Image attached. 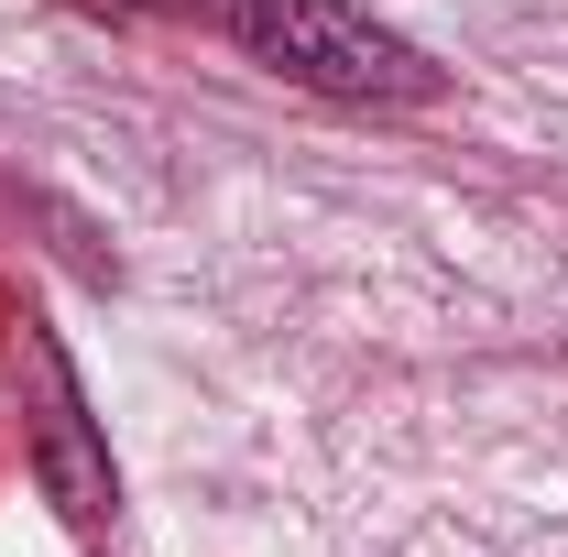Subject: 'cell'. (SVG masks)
I'll return each mask as SVG.
<instances>
[{
  "mask_svg": "<svg viewBox=\"0 0 568 557\" xmlns=\"http://www.w3.org/2000/svg\"><path fill=\"white\" fill-rule=\"evenodd\" d=\"M230 33H241L252 67L295 77V88H317V99H351V110H426V99L448 88L394 22H372L351 0H241Z\"/></svg>",
  "mask_w": 568,
  "mask_h": 557,
  "instance_id": "cell-1",
  "label": "cell"
},
{
  "mask_svg": "<svg viewBox=\"0 0 568 557\" xmlns=\"http://www.w3.org/2000/svg\"><path fill=\"white\" fill-rule=\"evenodd\" d=\"M99 11H142V0H99Z\"/></svg>",
  "mask_w": 568,
  "mask_h": 557,
  "instance_id": "cell-2",
  "label": "cell"
}]
</instances>
